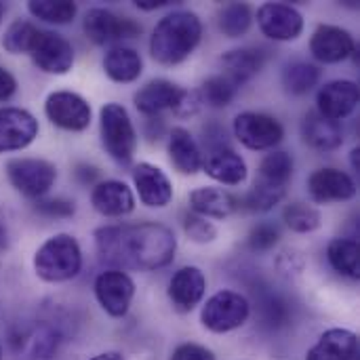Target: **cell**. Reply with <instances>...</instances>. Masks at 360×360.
<instances>
[{
    "label": "cell",
    "mask_w": 360,
    "mask_h": 360,
    "mask_svg": "<svg viewBox=\"0 0 360 360\" xmlns=\"http://www.w3.org/2000/svg\"><path fill=\"white\" fill-rule=\"evenodd\" d=\"M95 297L105 314L122 319L127 316L135 297V283L122 270H105L95 278Z\"/></svg>",
    "instance_id": "obj_9"
},
{
    "label": "cell",
    "mask_w": 360,
    "mask_h": 360,
    "mask_svg": "<svg viewBox=\"0 0 360 360\" xmlns=\"http://www.w3.org/2000/svg\"><path fill=\"white\" fill-rule=\"evenodd\" d=\"M59 333L51 327H42L36 331V335L30 340V348L27 354L32 360H51L55 356L57 348H59Z\"/></svg>",
    "instance_id": "obj_38"
},
{
    "label": "cell",
    "mask_w": 360,
    "mask_h": 360,
    "mask_svg": "<svg viewBox=\"0 0 360 360\" xmlns=\"http://www.w3.org/2000/svg\"><path fill=\"white\" fill-rule=\"evenodd\" d=\"M304 143L316 152H333L344 143V129L340 122L321 116L319 112H308L302 120Z\"/></svg>",
    "instance_id": "obj_22"
},
{
    "label": "cell",
    "mask_w": 360,
    "mask_h": 360,
    "mask_svg": "<svg viewBox=\"0 0 360 360\" xmlns=\"http://www.w3.org/2000/svg\"><path fill=\"white\" fill-rule=\"evenodd\" d=\"M276 268H278L281 272H287V274H291V272H302L304 259H302V255H300L297 251L285 249V251L278 255V259H276Z\"/></svg>",
    "instance_id": "obj_44"
},
{
    "label": "cell",
    "mask_w": 360,
    "mask_h": 360,
    "mask_svg": "<svg viewBox=\"0 0 360 360\" xmlns=\"http://www.w3.org/2000/svg\"><path fill=\"white\" fill-rule=\"evenodd\" d=\"M91 360H124V356L120 352H103V354H97Z\"/></svg>",
    "instance_id": "obj_48"
},
{
    "label": "cell",
    "mask_w": 360,
    "mask_h": 360,
    "mask_svg": "<svg viewBox=\"0 0 360 360\" xmlns=\"http://www.w3.org/2000/svg\"><path fill=\"white\" fill-rule=\"evenodd\" d=\"M306 360H360L359 335L348 329H329L308 350Z\"/></svg>",
    "instance_id": "obj_21"
},
{
    "label": "cell",
    "mask_w": 360,
    "mask_h": 360,
    "mask_svg": "<svg viewBox=\"0 0 360 360\" xmlns=\"http://www.w3.org/2000/svg\"><path fill=\"white\" fill-rule=\"evenodd\" d=\"M359 154H360V150L359 148H354V150H352V156H350V158H352V167H354V171H359V167H360Z\"/></svg>",
    "instance_id": "obj_50"
},
{
    "label": "cell",
    "mask_w": 360,
    "mask_h": 360,
    "mask_svg": "<svg viewBox=\"0 0 360 360\" xmlns=\"http://www.w3.org/2000/svg\"><path fill=\"white\" fill-rule=\"evenodd\" d=\"M93 209L103 217H124L135 209V196L124 181L105 179L97 181L91 192Z\"/></svg>",
    "instance_id": "obj_20"
},
{
    "label": "cell",
    "mask_w": 360,
    "mask_h": 360,
    "mask_svg": "<svg viewBox=\"0 0 360 360\" xmlns=\"http://www.w3.org/2000/svg\"><path fill=\"white\" fill-rule=\"evenodd\" d=\"M0 360H2V346H0Z\"/></svg>",
    "instance_id": "obj_52"
},
{
    "label": "cell",
    "mask_w": 360,
    "mask_h": 360,
    "mask_svg": "<svg viewBox=\"0 0 360 360\" xmlns=\"http://www.w3.org/2000/svg\"><path fill=\"white\" fill-rule=\"evenodd\" d=\"M84 34L95 44H112L127 38H137L141 25L131 17H120L108 8H91L82 21Z\"/></svg>",
    "instance_id": "obj_10"
},
{
    "label": "cell",
    "mask_w": 360,
    "mask_h": 360,
    "mask_svg": "<svg viewBox=\"0 0 360 360\" xmlns=\"http://www.w3.org/2000/svg\"><path fill=\"white\" fill-rule=\"evenodd\" d=\"M283 221L291 232H297V234H310V232H314V230H319L323 226L321 211L314 209L312 205L300 202V200L285 207Z\"/></svg>",
    "instance_id": "obj_34"
},
{
    "label": "cell",
    "mask_w": 360,
    "mask_h": 360,
    "mask_svg": "<svg viewBox=\"0 0 360 360\" xmlns=\"http://www.w3.org/2000/svg\"><path fill=\"white\" fill-rule=\"evenodd\" d=\"M278 238H281L278 226L272 224V221H262V224H257V226L249 232L247 245H249L251 251H270V249L278 243Z\"/></svg>",
    "instance_id": "obj_40"
},
{
    "label": "cell",
    "mask_w": 360,
    "mask_h": 360,
    "mask_svg": "<svg viewBox=\"0 0 360 360\" xmlns=\"http://www.w3.org/2000/svg\"><path fill=\"white\" fill-rule=\"evenodd\" d=\"M11 186L25 198H42L57 179V167L42 158H13L4 167Z\"/></svg>",
    "instance_id": "obj_6"
},
{
    "label": "cell",
    "mask_w": 360,
    "mask_h": 360,
    "mask_svg": "<svg viewBox=\"0 0 360 360\" xmlns=\"http://www.w3.org/2000/svg\"><path fill=\"white\" fill-rule=\"evenodd\" d=\"M287 194V188H274L262 181H255V186L243 196L238 198V209L251 211V213H266L270 209H274Z\"/></svg>",
    "instance_id": "obj_33"
},
{
    "label": "cell",
    "mask_w": 360,
    "mask_h": 360,
    "mask_svg": "<svg viewBox=\"0 0 360 360\" xmlns=\"http://www.w3.org/2000/svg\"><path fill=\"white\" fill-rule=\"evenodd\" d=\"M268 61V53L259 46H243V49H232L224 53L221 65H224V76H228L232 82L238 86L249 82L253 76L262 72V68Z\"/></svg>",
    "instance_id": "obj_24"
},
{
    "label": "cell",
    "mask_w": 360,
    "mask_h": 360,
    "mask_svg": "<svg viewBox=\"0 0 360 360\" xmlns=\"http://www.w3.org/2000/svg\"><path fill=\"white\" fill-rule=\"evenodd\" d=\"M202 133H205V143H207L209 152L221 150V148H230V146H228L226 129H224L219 122H209V124L202 129Z\"/></svg>",
    "instance_id": "obj_42"
},
{
    "label": "cell",
    "mask_w": 360,
    "mask_h": 360,
    "mask_svg": "<svg viewBox=\"0 0 360 360\" xmlns=\"http://www.w3.org/2000/svg\"><path fill=\"white\" fill-rule=\"evenodd\" d=\"M207 278L205 272L196 266L179 268L169 281V300L177 312H192L205 297Z\"/></svg>",
    "instance_id": "obj_19"
},
{
    "label": "cell",
    "mask_w": 360,
    "mask_h": 360,
    "mask_svg": "<svg viewBox=\"0 0 360 360\" xmlns=\"http://www.w3.org/2000/svg\"><path fill=\"white\" fill-rule=\"evenodd\" d=\"M321 80V70L308 61H293L283 70V86L291 95H306Z\"/></svg>",
    "instance_id": "obj_31"
},
{
    "label": "cell",
    "mask_w": 360,
    "mask_h": 360,
    "mask_svg": "<svg viewBox=\"0 0 360 360\" xmlns=\"http://www.w3.org/2000/svg\"><path fill=\"white\" fill-rule=\"evenodd\" d=\"M99 133L105 152L120 165H129L137 152V131L120 103H105L99 110Z\"/></svg>",
    "instance_id": "obj_4"
},
{
    "label": "cell",
    "mask_w": 360,
    "mask_h": 360,
    "mask_svg": "<svg viewBox=\"0 0 360 360\" xmlns=\"http://www.w3.org/2000/svg\"><path fill=\"white\" fill-rule=\"evenodd\" d=\"M257 25L264 36L276 42L297 40L304 32L302 13L285 2H266L257 8Z\"/></svg>",
    "instance_id": "obj_11"
},
{
    "label": "cell",
    "mask_w": 360,
    "mask_h": 360,
    "mask_svg": "<svg viewBox=\"0 0 360 360\" xmlns=\"http://www.w3.org/2000/svg\"><path fill=\"white\" fill-rule=\"evenodd\" d=\"M27 11L32 17H36L44 23L63 25L76 17L78 6H76V2H70V0H30Z\"/></svg>",
    "instance_id": "obj_32"
},
{
    "label": "cell",
    "mask_w": 360,
    "mask_h": 360,
    "mask_svg": "<svg viewBox=\"0 0 360 360\" xmlns=\"http://www.w3.org/2000/svg\"><path fill=\"white\" fill-rule=\"evenodd\" d=\"M234 135L249 150H274L285 137V127L270 114L243 112L234 118Z\"/></svg>",
    "instance_id": "obj_7"
},
{
    "label": "cell",
    "mask_w": 360,
    "mask_h": 360,
    "mask_svg": "<svg viewBox=\"0 0 360 360\" xmlns=\"http://www.w3.org/2000/svg\"><path fill=\"white\" fill-rule=\"evenodd\" d=\"M74 175H76V179L82 186H93L99 179V171L93 165H78L76 171H74Z\"/></svg>",
    "instance_id": "obj_46"
},
{
    "label": "cell",
    "mask_w": 360,
    "mask_h": 360,
    "mask_svg": "<svg viewBox=\"0 0 360 360\" xmlns=\"http://www.w3.org/2000/svg\"><path fill=\"white\" fill-rule=\"evenodd\" d=\"M202 171L224 186H240L249 175L245 158L236 154L232 148L209 152V156L202 160Z\"/></svg>",
    "instance_id": "obj_23"
},
{
    "label": "cell",
    "mask_w": 360,
    "mask_h": 360,
    "mask_svg": "<svg viewBox=\"0 0 360 360\" xmlns=\"http://www.w3.org/2000/svg\"><path fill=\"white\" fill-rule=\"evenodd\" d=\"M167 4H169V0H135V6L139 11H156V8H162Z\"/></svg>",
    "instance_id": "obj_47"
},
{
    "label": "cell",
    "mask_w": 360,
    "mask_h": 360,
    "mask_svg": "<svg viewBox=\"0 0 360 360\" xmlns=\"http://www.w3.org/2000/svg\"><path fill=\"white\" fill-rule=\"evenodd\" d=\"M293 177V156L285 150H272L259 165V179L262 184L274 188H287Z\"/></svg>",
    "instance_id": "obj_29"
},
{
    "label": "cell",
    "mask_w": 360,
    "mask_h": 360,
    "mask_svg": "<svg viewBox=\"0 0 360 360\" xmlns=\"http://www.w3.org/2000/svg\"><path fill=\"white\" fill-rule=\"evenodd\" d=\"M133 184L139 200L150 209H165L173 200V184L165 171L150 162H139L133 169Z\"/></svg>",
    "instance_id": "obj_17"
},
{
    "label": "cell",
    "mask_w": 360,
    "mask_h": 360,
    "mask_svg": "<svg viewBox=\"0 0 360 360\" xmlns=\"http://www.w3.org/2000/svg\"><path fill=\"white\" fill-rule=\"evenodd\" d=\"M6 247V226L0 221V251Z\"/></svg>",
    "instance_id": "obj_49"
},
{
    "label": "cell",
    "mask_w": 360,
    "mask_h": 360,
    "mask_svg": "<svg viewBox=\"0 0 360 360\" xmlns=\"http://www.w3.org/2000/svg\"><path fill=\"white\" fill-rule=\"evenodd\" d=\"M34 270L44 283H65L76 278L82 270L78 240L72 234H55L46 238L34 255Z\"/></svg>",
    "instance_id": "obj_3"
},
{
    "label": "cell",
    "mask_w": 360,
    "mask_h": 360,
    "mask_svg": "<svg viewBox=\"0 0 360 360\" xmlns=\"http://www.w3.org/2000/svg\"><path fill=\"white\" fill-rule=\"evenodd\" d=\"M38 137V120L21 108H0V154L27 148Z\"/></svg>",
    "instance_id": "obj_16"
},
{
    "label": "cell",
    "mask_w": 360,
    "mask_h": 360,
    "mask_svg": "<svg viewBox=\"0 0 360 360\" xmlns=\"http://www.w3.org/2000/svg\"><path fill=\"white\" fill-rule=\"evenodd\" d=\"M360 101V89L354 80H331L321 86L316 95V112L329 120L348 118Z\"/></svg>",
    "instance_id": "obj_15"
},
{
    "label": "cell",
    "mask_w": 360,
    "mask_h": 360,
    "mask_svg": "<svg viewBox=\"0 0 360 360\" xmlns=\"http://www.w3.org/2000/svg\"><path fill=\"white\" fill-rule=\"evenodd\" d=\"M15 93H17V80H15V76L8 70L0 68V101H8Z\"/></svg>",
    "instance_id": "obj_45"
},
{
    "label": "cell",
    "mask_w": 360,
    "mask_h": 360,
    "mask_svg": "<svg viewBox=\"0 0 360 360\" xmlns=\"http://www.w3.org/2000/svg\"><path fill=\"white\" fill-rule=\"evenodd\" d=\"M44 114L55 127L63 131H72V133L89 129L91 116H93L89 101L82 95L72 93V91L51 93L44 101Z\"/></svg>",
    "instance_id": "obj_8"
},
{
    "label": "cell",
    "mask_w": 360,
    "mask_h": 360,
    "mask_svg": "<svg viewBox=\"0 0 360 360\" xmlns=\"http://www.w3.org/2000/svg\"><path fill=\"white\" fill-rule=\"evenodd\" d=\"M103 72L114 82H133L143 72V59L141 55L124 44L112 46L103 57Z\"/></svg>",
    "instance_id": "obj_27"
},
{
    "label": "cell",
    "mask_w": 360,
    "mask_h": 360,
    "mask_svg": "<svg viewBox=\"0 0 360 360\" xmlns=\"http://www.w3.org/2000/svg\"><path fill=\"white\" fill-rule=\"evenodd\" d=\"M192 213L205 219H226L238 211V196L221 188H196L188 196Z\"/></svg>",
    "instance_id": "obj_25"
},
{
    "label": "cell",
    "mask_w": 360,
    "mask_h": 360,
    "mask_svg": "<svg viewBox=\"0 0 360 360\" xmlns=\"http://www.w3.org/2000/svg\"><path fill=\"white\" fill-rule=\"evenodd\" d=\"M171 360H215L213 352L198 344H181L175 348Z\"/></svg>",
    "instance_id": "obj_43"
},
{
    "label": "cell",
    "mask_w": 360,
    "mask_h": 360,
    "mask_svg": "<svg viewBox=\"0 0 360 360\" xmlns=\"http://www.w3.org/2000/svg\"><path fill=\"white\" fill-rule=\"evenodd\" d=\"M38 32H40V27H36L32 21L17 19L6 27V32L2 36V46L13 55H23V53L30 55V51L38 38Z\"/></svg>",
    "instance_id": "obj_35"
},
{
    "label": "cell",
    "mask_w": 360,
    "mask_h": 360,
    "mask_svg": "<svg viewBox=\"0 0 360 360\" xmlns=\"http://www.w3.org/2000/svg\"><path fill=\"white\" fill-rule=\"evenodd\" d=\"M310 51L321 63H340L356 53V40L340 25L321 23L310 38Z\"/></svg>",
    "instance_id": "obj_14"
},
{
    "label": "cell",
    "mask_w": 360,
    "mask_h": 360,
    "mask_svg": "<svg viewBox=\"0 0 360 360\" xmlns=\"http://www.w3.org/2000/svg\"><path fill=\"white\" fill-rule=\"evenodd\" d=\"M2 17H4V4L0 2V23H2Z\"/></svg>",
    "instance_id": "obj_51"
},
{
    "label": "cell",
    "mask_w": 360,
    "mask_h": 360,
    "mask_svg": "<svg viewBox=\"0 0 360 360\" xmlns=\"http://www.w3.org/2000/svg\"><path fill=\"white\" fill-rule=\"evenodd\" d=\"M95 247L103 264L116 270H160L175 259V232L156 221L97 228Z\"/></svg>",
    "instance_id": "obj_1"
},
{
    "label": "cell",
    "mask_w": 360,
    "mask_h": 360,
    "mask_svg": "<svg viewBox=\"0 0 360 360\" xmlns=\"http://www.w3.org/2000/svg\"><path fill=\"white\" fill-rule=\"evenodd\" d=\"M202 40V21L192 11H173L165 15L150 38V55L160 65L186 61Z\"/></svg>",
    "instance_id": "obj_2"
},
{
    "label": "cell",
    "mask_w": 360,
    "mask_h": 360,
    "mask_svg": "<svg viewBox=\"0 0 360 360\" xmlns=\"http://www.w3.org/2000/svg\"><path fill=\"white\" fill-rule=\"evenodd\" d=\"M327 259L331 268L352 281L360 278V249L354 238H333L327 247Z\"/></svg>",
    "instance_id": "obj_28"
},
{
    "label": "cell",
    "mask_w": 360,
    "mask_h": 360,
    "mask_svg": "<svg viewBox=\"0 0 360 360\" xmlns=\"http://www.w3.org/2000/svg\"><path fill=\"white\" fill-rule=\"evenodd\" d=\"M169 160L181 175H196L202 171V150L184 127H175L169 135Z\"/></svg>",
    "instance_id": "obj_26"
},
{
    "label": "cell",
    "mask_w": 360,
    "mask_h": 360,
    "mask_svg": "<svg viewBox=\"0 0 360 360\" xmlns=\"http://www.w3.org/2000/svg\"><path fill=\"white\" fill-rule=\"evenodd\" d=\"M251 306L245 295L236 291H217L207 300L200 312V323L213 333H228L247 323Z\"/></svg>",
    "instance_id": "obj_5"
},
{
    "label": "cell",
    "mask_w": 360,
    "mask_h": 360,
    "mask_svg": "<svg viewBox=\"0 0 360 360\" xmlns=\"http://www.w3.org/2000/svg\"><path fill=\"white\" fill-rule=\"evenodd\" d=\"M34 211L42 217L65 219L76 213V202L68 198H38L34 200Z\"/></svg>",
    "instance_id": "obj_41"
},
{
    "label": "cell",
    "mask_w": 360,
    "mask_h": 360,
    "mask_svg": "<svg viewBox=\"0 0 360 360\" xmlns=\"http://www.w3.org/2000/svg\"><path fill=\"white\" fill-rule=\"evenodd\" d=\"M184 232L188 234L192 243H198V245H207L217 238V228L196 213H188L184 217Z\"/></svg>",
    "instance_id": "obj_39"
},
{
    "label": "cell",
    "mask_w": 360,
    "mask_h": 360,
    "mask_svg": "<svg viewBox=\"0 0 360 360\" xmlns=\"http://www.w3.org/2000/svg\"><path fill=\"white\" fill-rule=\"evenodd\" d=\"M253 21V11L247 2H230L217 13V27L228 38H240L249 32Z\"/></svg>",
    "instance_id": "obj_30"
},
{
    "label": "cell",
    "mask_w": 360,
    "mask_h": 360,
    "mask_svg": "<svg viewBox=\"0 0 360 360\" xmlns=\"http://www.w3.org/2000/svg\"><path fill=\"white\" fill-rule=\"evenodd\" d=\"M308 194L319 205L346 202L356 196V181L342 169L325 167L308 177Z\"/></svg>",
    "instance_id": "obj_13"
},
{
    "label": "cell",
    "mask_w": 360,
    "mask_h": 360,
    "mask_svg": "<svg viewBox=\"0 0 360 360\" xmlns=\"http://www.w3.org/2000/svg\"><path fill=\"white\" fill-rule=\"evenodd\" d=\"M238 89L240 86L232 82L228 76H211L202 82V89L198 93L200 99L207 101L211 108H228L236 99Z\"/></svg>",
    "instance_id": "obj_36"
},
{
    "label": "cell",
    "mask_w": 360,
    "mask_h": 360,
    "mask_svg": "<svg viewBox=\"0 0 360 360\" xmlns=\"http://www.w3.org/2000/svg\"><path fill=\"white\" fill-rule=\"evenodd\" d=\"M259 306H262V319H264V325L270 327V329H278V327H285L287 321H289V304L276 295V293H264L259 297Z\"/></svg>",
    "instance_id": "obj_37"
},
{
    "label": "cell",
    "mask_w": 360,
    "mask_h": 360,
    "mask_svg": "<svg viewBox=\"0 0 360 360\" xmlns=\"http://www.w3.org/2000/svg\"><path fill=\"white\" fill-rule=\"evenodd\" d=\"M184 91L186 89H181L179 84H175L171 80L156 78V80H150L148 84H143L135 93L133 101H135L137 112H141L148 118H158L167 110L175 112Z\"/></svg>",
    "instance_id": "obj_18"
},
{
    "label": "cell",
    "mask_w": 360,
    "mask_h": 360,
    "mask_svg": "<svg viewBox=\"0 0 360 360\" xmlns=\"http://www.w3.org/2000/svg\"><path fill=\"white\" fill-rule=\"evenodd\" d=\"M30 57L38 70L61 76V74H68L74 65V46L61 34L40 30L30 51Z\"/></svg>",
    "instance_id": "obj_12"
}]
</instances>
